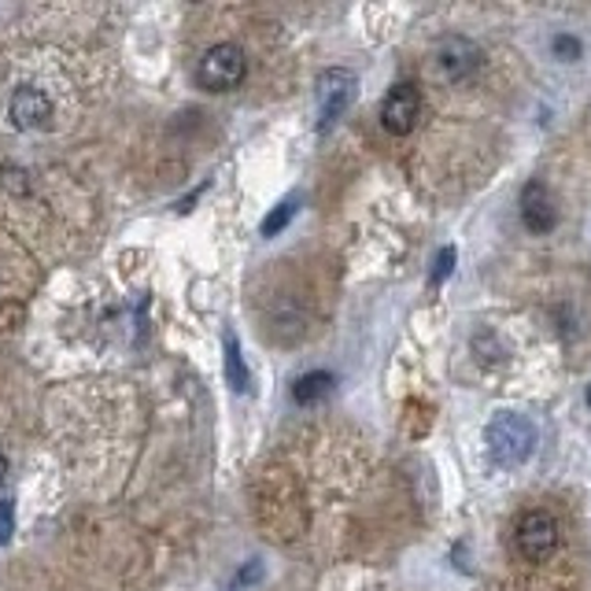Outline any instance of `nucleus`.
<instances>
[{"label": "nucleus", "mask_w": 591, "mask_h": 591, "mask_svg": "<svg viewBox=\"0 0 591 591\" xmlns=\"http://www.w3.org/2000/svg\"><path fill=\"white\" fill-rule=\"evenodd\" d=\"M318 130L326 133L333 122L344 116L351 97H355V75L344 67H333V70H321L318 75Z\"/></svg>", "instance_id": "5"}, {"label": "nucleus", "mask_w": 591, "mask_h": 591, "mask_svg": "<svg viewBox=\"0 0 591 591\" xmlns=\"http://www.w3.org/2000/svg\"><path fill=\"white\" fill-rule=\"evenodd\" d=\"M4 481H8V459L0 455V489H4Z\"/></svg>", "instance_id": "15"}, {"label": "nucleus", "mask_w": 591, "mask_h": 591, "mask_svg": "<svg viewBox=\"0 0 591 591\" xmlns=\"http://www.w3.org/2000/svg\"><path fill=\"white\" fill-rule=\"evenodd\" d=\"M333 373H326V370H315V373H304V377L293 385V400L299 403V407H310V403H321L333 392Z\"/></svg>", "instance_id": "9"}, {"label": "nucleus", "mask_w": 591, "mask_h": 591, "mask_svg": "<svg viewBox=\"0 0 591 591\" xmlns=\"http://www.w3.org/2000/svg\"><path fill=\"white\" fill-rule=\"evenodd\" d=\"M12 522H15V506L12 500L0 503V544H8V536H12Z\"/></svg>", "instance_id": "14"}, {"label": "nucleus", "mask_w": 591, "mask_h": 591, "mask_svg": "<svg viewBox=\"0 0 591 591\" xmlns=\"http://www.w3.org/2000/svg\"><path fill=\"white\" fill-rule=\"evenodd\" d=\"M48 119H52V100L45 97V92L34 89V86L15 89V97H12V122H15L19 130H37V127H45Z\"/></svg>", "instance_id": "8"}, {"label": "nucleus", "mask_w": 591, "mask_h": 591, "mask_svg": "<svg viewBox=\"0 0 591 591\" xmlns=\"http://www.w3.org/2000/svg\"><path fill=\"white\" fill-rule=\"evenodd\" d=\"M244 75H248V59L241 48L230 45V41L207 48L200 67H196V81H200V89H207V92H230L241 86Z\"/></svg>", "instance_id": "4"}, {"label": "nucleus", "mask_w": 591, "mask_h": 591, "mask_svg": "<svg viewBox=\"0 0 591 591\" xmlns=\"http://www.w3.org/2000/svg\"><path fill=\"white\" fill-rule=\"evenodd\" d=\"M551 48L558 59H580V41L569 37V34H555L551 37Z\"/></svg>", "instance_id": "13"}, {"label": "nucleus", "mask_w": 591, "mask_h": 591, "mask_svg": "<svg viewBox=\"0 0 591 591\" xmlns=\"http://www.w3.org/2000/svg\"><path fill=\"white\" fill-rule=\"evenodd\" d=\"M484 440H489L492 462L500 466V470H514V466L533 459L536 440L540 437H536V425L528 422L525 414H500V418H492Z\"/></svg>", "instance_id": "2"}, {"label": "nucleus", "mask_w": 591, "mask_h": 591, "mask_svg": "<svg viewBox=\"0 0 591 591\" xmlns=\"http://www.w3.org/2000/svg\"><path fill=\"white\" fill-rule=\"evenodd\" d=\"M558 544H562V528L547 511H525L511 528V551L522 562H547L558 551Z\"/></svg>", "instance_id": "3"}, {"label": "nucleus", "mask_w": 591, "mask_h": 591, "mask_svg": "<svg viewBox=\"0 0 591 591\" xmlns=\"http://www.w3.org/2000/svg\"><path fill=\"white\" fill-rule=\"evenodd\" d=\"M481 67H484L481 45L462 34L440 37L437 45L429 48V59H425V75H429V81H437V86H462V81H470Z\"/></svg>", "instance_id": "1"}, {"label": "nucleus", "mask_w": 591, "mask_h": 591, "mask_svg": "<svg viewBox=\"0 0 591 591\" xmlns=\"http://www.w3.org/2000/svg\"><path fill=\"white\" fill-rule=\"evenodd\" d=\"M451 271H455V248H440L437 263H433V271H429V285L433 288L444 285L451 277Z\"/></svg>", "instance_id": "12"}, {"label": "nucleus", "mask_w": 591, "mask_h": 591, "mask_svg": "<svg viewBox=\"0 0 591 591\" xmlns=\"http://www.w3.org/2000/svg\"><path fill=\"white\" fill-rule=\"evenodd\" d=\"M588 407H591V385H588Z\"/></svg>", "instance_id": "16"}, {"label": "nucleus", "mask_w": 591, "mask_h": 591, "mask_svg": "<svg viewBox=\"0 0 591 591\" xmlns=\"http://www.w3.org/2000/svg\"><path fill=\"white\" fill-rule=\"evenodd\" d=\"M522 222L533 233H551L558 215H555V200L551 193L544 189V182H528L522 189Z\"/></svg>", "instance_id": "7"}, {"label": "nucleus", "mask_w": 591, "mask_h": 591, "mask_svg": "<svg viewBox=\"0 0 591 591\" xmlns=\"http://www.w3.org/2000/svg\"><path fill=\"white\" fill-rule=\"evenodd\" d=\"M422 119V92L414 81H400V86L388 89L385 103H381V127H385L392 138H407V133L418 127Z\"/></svg>", "instance_id": "6"}, {"label": "nucleus", "mask_w": 591, "mask_h": 591, "mask_svg": "<svg viewBox=\"0 0 591 591\" xmlns=\"http://www.w3.org/2000/svg\"><path fill=\"white\" fill-rule=\"evenodd\" d=\"M226 381H230L233 392H244L248 388V366H244L241 344H237L233 333H226Z\"/></svg>", "instance_id": "10"}, {"label": "nucleus", "mask_w": 591, "mask_h": 591, "mask_svg": "<svg viewBox=\"0 0 591 591\" xmlns=\"http://www.w3.org/2000/svg\"><path fill=\"white\" fill-rule=\"evenodd\" d=\"M293 215H296V196H288L285 204H277L271 215H266V222H263V237H274V233H282L288 222H293Z\"/></svg>", "instance_id": "11"}]
</instances>
